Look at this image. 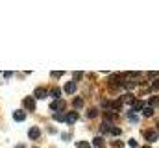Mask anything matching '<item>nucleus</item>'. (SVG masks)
<instances>
[{
	"mask_svg": "<svg viewBox=\"0 0 159 148\" xmlns=\"http://www.w3.org/2000/svg\"><path fill=\"white\" fill-rule=\"evenodd\" d=\"M50 109L54 111V113H61V111L65 109V102L63 100H56V102L50 104Z\"/></svg>",
	"mask_w": 159,
	"mask_h": 148,
	"instance_id": "obj_1",
	"label": "nucleus"
},
{
	"mask_svg": "<svg viewBox=\"0 0 159 148\" xmlns=\"http://www.w3.org/2000/svg\"><path fill=\"white\" fill-rule=\"evenodd\" d=\"M120 104H128V106H133V102H135V96L131 95V93H128V95H122L119 98Z\"/></svg>",
	"mask_w": 159,
	"mask_h": 148,
	"instance_id": "obj_2",
	"label": "nucleus"
},
{
	"mask_svg": "<svg viewBox=\"0 0 159 148\" xmlns=\"http://www.w3.org/2000/svg\"><path fill=\"white\" fill-rule=\"evenodd\" d=\"M144 137H146L148 143H156L157 137H159V133L156 132V130H146V132H144Z\"/></svg>",
	"mask_w": 159,
	"mask_h": 148,
	"instance_id": "obj_3",
	"label": "nucleus"
},
{
	"mask_svg": "<svg viewBox=\"0 0 159 148\" xmlns=\"http://www.w3.org/2000/svg\"><path fill=\"white\" fill-rule=\"evenodd\" d=\"M78 118H80V115L76 113V111H69V113L65 115V122H69V124H74Z\"/></svg>",
	"mask_w": 159,
	"mask_h": 148,
	"instance_id": "obj_4",
	"label": "nucleus"
},
{
	"mask_svg": "<svg viewBox=\"0 0 159 148\" xmlns=\"http://www.w3.org/2000/svg\"><path fill=\"white\" fill-rule=\"evenodd\" d=\"M22 104H24V108H26L28 111H34V109H35V98H32V96H26Z\"/></svg>",
	"mask_w": 159,
	"mask_h": 148,
	"instance_id": "obj_5",
	"label": "nucleus"
},
{
	"mask_svg": "<svg viewBox=\"0 0 159 148\" xmlns=\"http://www.w3.org/2000/svg\"><path fill=\"white\" fill-rule=\"evenodd\" d=\"M13 118H15L17 122H22V120L26 118V111H24V108H22V109H15L13 111Z\"/></svg>",
	"mask_w": 159,
	"mask_h": 148,
	"instance_id": "obj_6",
	"label": "nucleus"
},
{
	"mask_svg": "<svg viewBox=\"0 0 159 148\" xmlns=\"http://www.w3.org/2000/svg\"><path fill=\"white\" fill-rule=\"evenodd\" d=\"M39 135H41V130L37 128V126H32L30 132H28V137H30L32 141H35V139H39Z\"/></svg>",
	"mask_w": 159,
	"mask_h": 148,
	"instance_id": "obj_7",
	"label": "nucleus"
},
{
	"mask_svg": "<svg viewBox=\"0 0 159 148\" xmlns=\"http://www.w3.org/2000/svg\"><path fill=\"white\" fill-rule=\"evenodd\" d=\"M46 95H48V93H46V89H44V87H37V89H35V91H34V98H44V96H46Z\"/></svg>",
	"mask_w": 159,
	"mask_h": 148,
	"instance_id": "obj_8",
	"label": "nucleus"
},
{
	"mask_svg": "<svg viewBox=\"0 0 159 148\" xmlns=\"http://www.w3.org/2000/svg\"><path fill=\"white\" fill-rule=\"evenodd\" d=\"M63 91H65V93H69V95H72V93L76 91V83H74V81H67V83H65V87H63Z\"/></svg>",
	"mask_w": 159,
	"mask_h": 148,
	"instance_id": "obj_9",
	"label": "nucleus"
},
{
	"mask_svg": "<svg viewBox=\"0 0 159 148\" xmlns=\"http://www.w3.org/2000/svg\"><path fill=\"white\" fill-rule=\"evenodd\" d=\"M144 106H146V102H143V100H135L131 108H133V111H143V108H144Z\"/></svg>",
	"mask_w": 159,
	"mask_h": 148,
	"instance_id": "obj_10",
	"label": "nucleus"
},
{
	"mask_svg": "<svg viewBox=\"0 0 159 148\" xmlns=\"http://www.w3.org/2000/svg\"><path fill=\"white\" fill-rule=\"evenodd\" d=\"M111 128H113V126H109V122H102L100 132H102V133H111Z\"/></svg>",
	"mask_w": 159,
	"mask_h": 148,
	"instance_id": "obj_11",
	"label": "nucleus"
},
{
	"mask_svg": "<svg viewBox=\"0 0 159 148\" xmlns=\"http://www.w3.org/2000/svg\"><path fill=\"white\" fill-rule=\"evenodd\" d=\"M93 145L96 148H104V139H102V137H94V139H93Z\"/></svg>",
	"mask_w": 159,
	"mask_h": 148,
	"instance_id": "obj_12",
	"label": "nucleus"
},
{
	"mask_svg": "<svg viewBox=\"0 0 159 148\" xmlns=\"http://www.w3.org/2000/svg\"><path fill=\"white\" fill-rule=\"evenodd\" d=\"M148 106H150V108H157L159 106V96H152V98L148 100Z\"/></svg>",
	"mask_w": 159,
	"mask_h": 148,
	"instance_id": "obj_13",
	"label": "nucleus"
},
{
	"mask_svg": "<svg viewBox=\"0 0 159 148\" xmlns=\"http://www.w3.org/2000/svg\"><path fill=\"white\" fill-rule=\"evenodd\" d=\"M143 115H144V117H152V115H154V108L144 106V108H143Z\"/></svg>",
	"mask_w": 159,
	"mask_h": 148,
	"instance_id": "obj_14",
	"label": "nucleus"
},
{
	"mask_svg": "<svg viewBox=\"0 0 159 148\" xmlns=\"http://www.w3.org/2000/svg\"><path fill=\"white\" fill-rule=\"evenodd\" d=\"M72 104H74V108H78V109H80V108H83V98H80V96H76Z\"/></svg>",
	"mask_w": 159,
	"mask_h": 148,
	"instance_id": "obj_15",
	"label": "nucleus"
},
{
	"mask_svg": "<svg viewBox=\"0 0 159 148\" xmlns=\"http://www.w3.org/2000/svg\"><path fill=\"white\" fill-rule=\"evenodd\" d=\"M106 120H107V122L117 120V113H106Z\"/></svg>",
	"mask_w": 159,
	"mask_h": 148,
	"instance_id": "obj_16",
	"label": "nucleus"
},
{
	"mask_svg": "<svg viewBox=\"0 0 159 148\" xmlns=\"http://www.w3.org/2000/svg\"><path fill=\"white\" fill-rule=\"evenodd\" d=\"M50 95H52L56 100H59V96H61V91H59V89H52V91H50Z\"/></svg>",
	"mask_w": 159,
	"mask_h": 148,
	"instance_id": "obj_17",
	"label": "nucleus"
},
{
	"mask_svg": "<svg viewBox=\"0 0 159 148\" xmlns=\"http://www.w3.org/2000/svg\"><path fill=\"white\" fill-rule=\"evenodd\" d=\"M54 120H57V122H65V115H61V113H54Z\"/></svg>",
	"mask_w": 159,
	"mask_h": 148,
	"instance_id": "obj_18",
	"label": "nucleus"
},
{
	"mask_svg": "<svg viewBox=\"0 0 159 148\" xmlns=\"http://www.w3.org/2000/svg\"><path fill=\"white\" fill-rule=\"evenodd\" d=\"M96 115H98V109H94V108H93V109H89V111H87V117H89V118H94Z\"/></svg>",
	"mask_w": 159,
	"mask_h": 148,
	"instance_id": "obj_19",
	"label": "nucleus"
},
{
	"mask_svg": "<svg viewBox=\"0 0 159 148\" xmlns=\"http://www.w3.org/2000/svg\"><path fill=\"white\" fill-rule=\"evenodd\" d=\"M120 106H122V104H120L119 100H115V102H109V108H115V109H120Z\"/></svg>",
	"mask_w": 159,
	"mask_h": 148,
	"instance_id": "obj_20",
	"label": "nucleus"
},
{
	"mask_svg": "<svg viewBox=\"0 0 159 148\" xmlns=\"http://www.w3.org/2000/svg\"><path fill=\"white\" fill-rule=\"evenodd\" d=\"M120 133H122L120 128H111V135H113V137H119Z\"/></svg>",
	"mask_w": 159,
	"mask_h": 148,
	"instance_id": "obj_21",
	"label": "nucleus"
},
{
	"mask_svg": "<svg viewBox=\"0 0 159 148\" xmlns=\"http://www.w3.org/2000/svg\"><path fill=\"white\" fill-rule=\"evenodd\" d=\"M76 146H78V148H91V145H89V143H85V141H80Z\"/></svg>",
	"mask_w": 159,
	"mask_h": 148,
	"instance_id": "obj_22",
	"label": "nucleus"
},
{
	"mask_svg": "<svg viewBox=\"0 0 159 148\" xmlns=\"http://www.w3.org/2000/svg\"><path fill=\"white\" fill-rule=\"evenodd\" d=\"M128 118H129L131 122H135V120H137V117H135V113H128Z\"/></svg>",
	"mask_w": 159,
	"mask_h": 148,
	"instance_id": "obj_23",
	"label": "nucleus"
},
{
	"mask_svg": "<svg viewBox=\"0 0 159 148\" xmlns=\"http://www.w3.org/2000/svg\"><path fill=\"white\" fill-rule=\"evenodd\" d=\"M63 71H54V72H52V76H56V78H59V76H63Z\"/></svg>",
	"mask_w": 159,
	"mask_h": 148,
	"instance_id": "obj_24",
	"label": "nucleus"
},
{
	"mask_svg": "<svg viewBox=\"0 0 159 148\" xmlns=\"http://www.w3.org/2000/svg\"><path fill=\"white\" fill-rule=\"evenodd\" d=\"M152 89H156V91H159V78L156 80V81H154V83H152Z\"/></svg>",
	"mask_w": 159,
	"mask_h": 148,
	"instance_id": "obj_25",
	"label": "nucleus"
},
{
	"mask_svg": "<svg viewBox=\"0 0 159 148\" xmlns=\"http://www.w3.org/2000/svg\"><path fill=\"white\" fill-rule=\"evenodd\" d=\"M128 145H129L131 148H135V146H137V141H135V139H129V143H128Z\"/></svg>",
	"mask_w": 159,
	"mask_h": 148,
	"instance_id": "obj_26",
	"label": "nucleus"
},
{
	"mask_svg": "<svg viewBox=\"0 0 159 148\" xmlns=\"http://www.w3.org/2000/svg\"><path fill=\"white\" fill-rule=\"evenodd\" d=\"M81 76H83V72H74V80L78 81V80H81Z\"/></svg>",
	"mask_w": 159,
	"mask_h": 148,
	"instance_id": "obj_27",
	"label": "nucleus"
},
{
	"mask_svg": "<svg viewBox=\"0 0 159 148\" xmlns=\"http://www.w3.org/2000/svg\"><path fill=\"white\" fill-rule=\"evenodd\" d=\"M113 146H115V148H122V146H124V145H122V143H120V141H117V143H115V145H113Z\"/></svg>",
	"mask_w": 159,
	"mask_h": 148,
	"instance_id": "obj_28",
	"label": "nucleus"
},
{
	"mask_svg": "<svg viewBox=\"0 0 159 148\" xmlns=\"http://www.w3.org/2000/svg\"><path fill=\"white\" fill-rule=\"evenodd\" d=\"M15 148H26V146H24V145H17Z\"/></svg>",
	"mask_w": 159,
	"mask_h": 148,
	"instance_id": "obj_29",
	"label": "nucleus"
},
{
	"mask_svg": "<svg viewBox=\"0 0 159 148\" xmlns=\"http://www.w3.org/2000/svg\"><path fill=\"white\" fill-rule=\"evenodd\" d=\"M143 148H150V146H143Z\"/></svg>",
	"mask_w": 159,
	"mask_h": 148,
	"instance_id": "obj_30",
	"label": "nucleus"
},
{
	"mask_svg": "<svg viewBox=\"0 0 159 148\" xmlns=\"http://www.w3.org/2000/svg\"><path fill=\"white\" fill-rule=\"evenodd\" d=\"M157 128H159V122H157Z\"/></svg>",
	"mask_w": 159,
	"mask_h": 148,
	"instance_id": "obj_31",
	"label": "nucleus"
}]
</instances>
